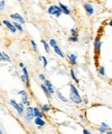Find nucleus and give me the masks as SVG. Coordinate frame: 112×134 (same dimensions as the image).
I'll return each mask as SVG.
<instances>
[{
  "mask_svg": "<svg viewBox=\"0 0 112 134\" xmlns=\"http://www.w3.org/2000/svg\"><path fill=\"white\" fill-rule=\"evenodd\" d=\"M69 97H70V99L73 103L75 104H81L83 102V99L80 96L79 90L78 88L75 87V85L72 84L70 86V93H69Z\"/></svg>",
  "mask_w": 112,
  "mask_h": 134,
  "instance_id": "f257e3e1",
  "label": "nucleus"
},
{
  "mask_svg": "<svg viewBox=\"0 0 112 134\" xmlns=\"http://www.w3.org/2000/svg\"><path fill=\"white\" fill-rule=\"evenodd\" d=\"M48 13L51 16H54L55 18H59L62 14V10L60 9V7L59 5H55V4H52L48 8Z\"/></svg>",
  "mask_w": 112,
  "mask_h": 134,
  "instance_id": "f03ea898",
  "label": "nucleus"
},
{
  "mask_svg": "<svg viewBox=\"0 0 112 134\" xmlns=\"http://www.w3.org/2000/svg\"><path fill=\"white\" fill-rule=\"evenodd\" d=\"M10 105L15 109L19 116H22L24 112V104L23 103H17L15 99H10Z\"/></svg>",
  "mask_w": 112,
  "mask_h": 134,
  "instance_id": "7ed1b4c3",
  "label": "nucleus"
},
{
  "mask_svg": "<svg viewBox=\"0 0 112 134\" xmlns=\"http://www.w3.org/2000/svg\"><path fill=\"white\" fill-rule=\"evenodd\" d=\"M34 118V116L33 107H30V105H28L27 108H26V113L24 114V119L26 121L30 122L31 120H33Z\"/></svg>",
  "mask_w": 112,
  "mask_h": 134,
  "instance_id": "20e7f679",
  "label": "nucleus"
},
{
  "mask_svg": "<svg viewBox=\"0 0 112 134\" xmlns=\"http://www.w3.org/2000/svg\"><path fill=\"white\" fill-rule=\"evenodd\" d=\"M83 7H84L85 12L88 16H92L94 14L95 10H94L93 5L91 4H90L89 2H84V4H83Z\"/></svg>",
  "mask_w": 112,
  "mask_h": 134,
  "instance_id": "39448f33",
  "label": "nucleus"
},
{
  "mask_svg": "<svg viewBox=\"0 0 112 134\" xmlns=\"http://www.w3.org/2000/svg\"><path fill=\"white\" fill-rule=\"evenodd\" d=\"M10 18L12 19L14 22H17L21 24H25V19L23 18V16H22V15H20V14L17 13V12L10 14Z\"/></svg>",
  "mask_w": 112,
  "mask_h": 134,
  "instance_id": "423d86ee",
  "label": "nucleus"
},
{
  "mask_svg": "<svg viewBox=\"0 0 112 134\" xmlns=\"http://www.w3.org/2000/svg\"><path fill=\"white\" fill-rule=\"evenodd\" d=\"M93 45H94L95 53L99 54V53H100V51H101V47H102V41H101V38L98 37V36L95 38L94 42H93Z\"/></svg>",
  "mask_w": 112,
  "mask_h": 134,
  "instance_id": "0eeeda50",
  "label": "nucleus"
},
{
  "mask_svg": "<svg viewBox=\"0 0 112 134\" xmlns=\"http://www.w3.org/2000/svg\"><path fill=\"white\" fill-rule=\"evenodd\" d=\"M2 24H4V26L6 27L9 30H10V32H11V33H16V30L15 26H14L13 23H11L10 21H9V20H6V19H5V20H3Z\"/></svg>",
  "mask_w": 112,
  "mask_h": 134,
  "instance_id": "6e6552de",
  "label": "nucleus"
},
{
  "mask_svg": "<svg viewBox=\"0 0 112 134\" xmlns=\"http://www.w3.org/2000/svg\"><path fill=\"white\" fill-rule=\"evenodd\" d=\"M17 93H18L19 95H21V97H22V103H23L24 105H30V101H28V97L27 93H26V91L21 90V91H19Z\"/></svg>",
  "mask_w": 112,
  "mask_h": 134,
  "instance_id": "1a4fd4ad",
  "label": "nucleus"
},
{
  "mask_svg": "<svg viewBox=\"0 0 112 134\" xmlns=\"http://www.w3.org/2000/svg\"><path fill=\"white\" fill-rule=\"evenodd\" d=\"M22 75H23L24 77H25V84H26V87H30V75H28V69H27V68H26V67L22 68Z\"/></svg>",
  "mask_w": 112,
  "mask_h": 134,
  "instance_id": "9d476101",
  "label": "nucleus"
},
{
  "mask_svg": "<svg viewBox=\"0 0 112 134\" xmlns=\"http://www.w3.org/2000/svg\"><path fill=\"white\" fill-rule=\"evenodd\" d=\"M59 6L60 7V9L62 10V14H65V15H67V16L71 15V10L68 8V6H67V5L64 4H62V3H59Z\"/></svg>",
  "mask_w": 112,
  "mask_h": 134,
  "instance_id": "9b49d317",
  "label": "nucleus"
},
{
  "mask_svg": "<svg viewBox=\"0 0 112 134\" xmlns=\"http://www.w3.org/2000/svg\"><path fill=\"white\" fill-rule=\"evenodd\" d=\"M67 59L72 65L77 64V55L73 53H67Z\"/></svg>",
  "mask_w": 112,
  "mask_h": 134,
  "instance_id": "f8f14e48",
  "label": "nucleus"
},
{
  "mask_svg": "<svg viewBox=\"0 0 112 134\" xmlns=\"http://www.w3.org/2000/svg\"><path fill=\"white\" fill-rule=\"evenodd\" d=\"M34 125L39 127H42L46 125V122L43 120L42 118H40V117H34Z\"/></svg>",
  "mask_w": 112,
  "mask_h": 134,
  "instance_id": "ddd939ff",
  "label": "nucleus"
},
{
  "mask_svg": "<svg viewBox=\"0 0 112 134\" xmlns=\"http://www.w3.org/2000/svg\"><path fill=\"white\" fill-rule=\"evenodd\" d=\"M109 129H110V125L106 124L105 122H102L101 125H100V127L98 128V131L100 133H103L106 132V131H108Z\"/></svg>",
  "mask_w": 112,
  "mask_h": 134,
  "instance_id": "4468645a",
  "label": "nucleus"
},
{
  "mask_svg": "<svg viewBox=\"0 0 112 134\" xmlns=\"http://www.w3.org/2000/svg\"><path fill=\"white\" fill-rule=\"evenodd\" d=\"M54 53L56 54L57 55H59L60 57H61V58H64L65 57V55H64V54H63V51L61 50V48H60L58 45H56L55 47H54Z\"/></svg>",
  "mask_w": 112,
  "mask_h": 134,
  "instance_id": "2eb2a0df",
  "label": "nucleus"
},
{
  "mask_svg": "<svg viewBox=\"0 0 112 134\" xmlns=\"http://www.w3.org/2000/svg\"><path fill=\"white\" fill-rule=\"evenodd\" d=\"M34 117H40V118H43V113L42 110L38 107H34Z\"/></svg>",
  "mask_w": 112,
  "mask_h": 134,
  "instance_id": "dca6fc26",
  "label": "nucleus"
},
{
  "mask_svg": "<svg viewBox=\"0 0 112 134\" xmlns=\"http://www.w3.org/2000/svg\"><path fill=\"white\" fill-rule=\"evenodd\" d=\"M70 75L72 77V79H73L76 83H79V79H78V77L76 75V73H75V70H74L73 68H71L70 69Z\"/></svg>",
  "mask_w": 112,
  "mask_h": 134,
  "instance_id": "f3484780",
  "label": "nucleus"
},
{
  "mask_svg": "<svg viewBox=\"0 0 112 134\" xmlns=\"http://www.w3.org/2000/svg\"><path fill=\"white\" fill-rule=\"evenodd\" d=\"M41 42L42 43L43 47H44V49H45L46 52H47L48 54H49L50 53V46H49V44H48V42L45 41V40H42Z\"/></svg>",
  "mask_w": 112,
  "mask_h": 134,
  "instance_id": "a211bd4d",
  "label": "nucleus"
},
{
  "mask_svg": "<svg viewBox=\"0 0 112 134\" xmlns=\"http://www.w3.org/2000/svg\"><path fill=\"white\" fill-rule=\"evenodd\" d=\"M41 110H42V113H48L51 110V107L48 104L42 105L41 107Z\"/></svg>",
  "mask_w": 112,
  "mask_h": 134,
  "instance_id": "6ab92c4d",
  "label": "nucleus"
},
{
  "mask_svg": "<svg viewBox=\"0 0 112 134\" xmlns=\"http://www.w3.org/2000/svg\"><path fill=\"white\" fill-rule=\"evenodd\" d=\"M12 23H13L14 26H15L16 30L20 31V32H22V31H23V27H22V25L21 24H19V23H17V22H12Z\"/></svg>",
  "mask_w": 112,
  "mask_h": 134,
  "instance_id": "aec40b11",
  "label": "nucleus"
},
{
  "mask_svg": "<svg viewBox=\"0 0 112 134\" xmlns=\"http://www.w3.org/2000/svg\"><path fill=\"white\" fill-rule=\"evenodd\" d=\"M68 40L71 42H77L79 41V35L78 34H76V35H72L71 34V36L68 37Z\"/></svg>",
  "mask_w": 112,
  "mask_h": 134,
  "instance_id": "412c9836",
  "label": "nucleus"
},
{
  "mask_svg": "<svg viewBox=\"0 0 112 134\" xmlns=\"http://www.w3.org/2000/svg\"><path fill=\"white\" fill-rule=\"evenodd\" d=\"M56 93H57V96H58V98L60 99V100L63 101V102H67V99L66 98V97L63 95L61 93L58 91V92H56Z\"/></svg>",
  "mask_w": 112,
  "mask_h": 134,
  "instance_id": "4be33fe9",
  "label": "nucleus"
},
{
  "mask_svg": "<svg viewBox=\"0 0 112 134\" xmlns=\"http://www.w3.org/2000/svg\"><path fill=\"white\" fill-rule=\"evenodd\" d=\"M41 87H42V91L44 92V93L46 95H47L48 97H50L51 96V94L49 93V92H48V87L45 86L44 84H42V85H41Z\"/></svg>",
  "mask_w": 112,
  "mask_h": 134,
  "instance_id": "5701e85b",
  "label": "nucleus"
},
{
  "mask_svg": "<svg viewBox=\"0 0 112 134\" xmlns=\"http://www.w3.org/2000/svg\"><path fill=\"white\" fill-rule=\"evenodd\" d=\"M98 74L101 76H105V68L103 66H100L98 68Z\"/></svg>",
  "mask_w": 112,
  "mask_h": 134,
  "instance_id": "b1692460",
  "label": "nucleus"
},
{
  "mask_svg": "<svg viewBox=\"0 0 112 134\" xmlns=\"http://www.w3.org/2000/svg\"><path fill=\"white\" fill-rule=\"evenodd\" d=\"M48 44H49L50 48H54L57 45V42H56V40H54V39H50L49 42H48Z\"/></svg>",
  "mask_w": 112,
  "mask_h": 134,
  "instance_id": "393cba45",
  "label": "nucleus"
},
{
  "mask_svg": "<svg viewBox=\"0 0 112 134\" xmlns=\"http://www.w3.org/2000/svg\"><path fill=\"white\" fill-rule=\"evenodd\" d=\"M30 43H31V46H32V48H33V50L34 51V52H37V44H36V42L34 41V40H31L30 41Z\"/></svg>",
  "mask_w": 112,
  "mask_h": 134,
  "instance_id": "a878e982",
  "label": "nucleus"
},
{
  "mask_svg": "<svg viewBox=\"0 0 112 134\" xmlns=\"http://www.w3.org/2000/svg\"><path fill=\"white\" fill-rule=\"evenodd\" d=\"M5 5H6L5 0H1V1H0V11L4 10V9H5Z\"/></svg>",
  "mask_w": 112,
  "mask_h": 134,
  "instance_id": "bb28decb",
  "label": "nucleus"
},
{
  "mask_svg": "<svg viewBox=\"0 0 112 134\" xmlns=\"http://www.w3.org/2000/svg\"><path fill=\"white\" fill-rule=\"evenodd\" d=\"M44 85L47 87H54L53 84H52V82L50 81H48V80H47V79H46L45 81H44Z\"/></svg>",
  "mask_w": 112,
  "mask_h": 134,
  "instance_id": "cd10ccee",
  "label": "nucleus"
},
{
  "mask_svg": "<svg viewBox=\"0 0 112 134\" xmlns=\"http://www.w3.org/2000/svg\"><path fill=\"white\" fill-rule=\"evenodd\" d=\"M42 62H43V67H44V68H46L48 66V60H47V58L45 57V56H42Z\"/></svg>",
  "mask_w": 112,
  "mask_h": 134,
  "instance_id": "c85d7f7f",
  "label": "nucleus"
},
{
  "mask_svg": "<svg viewBox=\"0 0 112 134\" xmlns=\"http://www.w3.org/2000/svg\"><path fill=\"white\" fill-rule=\"evenodd\" d=\"M70 32L72 35H76V34H78V30L76 29V28H72V29L70 30Z\"/></svg>",
  "mask_w": 112,
  "mask_h": 134,
  "instance_id": "c756f323",
  "label": "nucleus"
},
{
  "mask_svg": "<svg viewBox=\"0 0 112 134\" xmlns=\"http://www.w3.org/2000/svg\"><path fill=\"white\" fill-rule=\"evenodd\" d=\"M0 62H6V59H5L4 55V54L1 53V52H0Z\"/></svg>",
  "mask_w": 112,
  "mask_h": 134,
  "instance_id": "7c9ffc66",
  "label": "nucleus"
},
{
  "mask_svg": "<svg viewBox=\"0 0 112 134\" xmlns=\"http://www.w3.org/2000/svg\"><path fill=\"white\" fill-rule=\"evenodd\" d=\"M39 79L41 80V81H44L45 80H46V76H45L44 74H40V75H39Z\"/></svg>",
  "mask_w": 112,
  "mask_h": 134,
  "instance_id": "2f4dec72",
  "label": "nucleus"
},
{
  "mask_svg": "<svg viewBox=\"0 0 112 134\" xmlns=\"http://www.w3.org/2000/svg\"><path fill=\"white\" fill-rule=\"evenodd\" d=\"M3 54H4V55L5 59H6V62H11V60H10V57H9V55H7V54H5L4 52H3Z\"/></svg>",
  "mask_w": 112,
  "mask_h": 134,
  "instance_id": "473e14b6",
  "label": "nucleus"
},
{
  "mask_svg": "<svg viewBox=\"0 0 112 134\" xmlns=\"http://www.w3.org/2000/svg\"><path fill=\"white\" fill-rule=\"evenodd\" d=\"M83 133L84 134H91V132H90L89 130H86V129H84V131H83Z\"/></svg>",
  "mask_w": 112,
  "mask_h": 134,
  "instance_id": "72a5a7b5",
  "label": "nucleus"
},
{
  "mask_svg": "<svg viewBox=\"0 0 112 134\" xmlns=\"http://www.w3.org/2000/svg\"><path fill=\"white\" fill-rule=\"evenodd\" d=\"M21 81L23 82V83H25V77H24V75H21Z\"/></svg>",
  "mask_w": 112,
  "mask_h": 134,
  "instance_id": "f704fd0d",
  "label": "nucleus"
},
{
  "mask_svg": "<svg viewBox=\"0 0 112 134\" xmlns=\"http://www.w3.org/2000/svg\"><path fill=\"white\" fill-rule=\"evenodd\" d=\"M108 25L109 26H110V27H112V19H110V21L108 22Z\"/></svg>",
  "mask_w": 112,
  "mask_h": 134,
  "instance_id": "c9c22d12",
  "label": "nucleus"
},
{
  "mask_svg": "<svg viewBox=\"0 0 112 134\" xmlns=\"http://www.w3.org/2000/svg\"><path fill=\"white\" fill-rule=\"evenodd\" d=\"M19 67L22 68H23V67H24V64H23V63H22V62H20V63H19Z\"/></svg>",
  "mask_w": 112,
  "mask_h": 134,
  "instance_id": "e433bc0d",
  "label": "nucleus"
},
{
  "mask_svg": "<svg viewBox=\"0 0 112 134\" xmlns=\"http://www.w3.org/2000/svg\"><path fill=\"white\" fill-rule=\"evenodd\" d=\"M106 133H107V134H112V131H110V129H109L108 131H106Z\"/></svg>",
  "mask_w": 112,
  "mask_h": 134,
  "instance_id": "4c0bfd02",
  "label": "nucleus"
},
{
  "mask_svg": "<svg viewBox=\"0 0 112 134\" xmlns=\"http://www.w3.org/2000/svg\"><path fill=\"white\" fill-rule=\"evenodd\" d=\"M79 118L82 119V121H85V119H84V116L83 115H79Z\"/></svg>",
  "mask_w": 112,
  "mask_h": 134,
  "instance_id": "58836bf2",
  "label": "nucleus"
},
{
  "mask_svg": "<svg viewBox=\"0 0 112 134\" xmlns=\"http://www.w3.org/2000/svg\"><path fill=\"white\" fill-rule=\"evenodd\" d=\"M38 60L40 62H42V55H39V57H38Z\"/></svg>",
  "mask_w": 112,
  "mask_h": 134,
  "instance_id": "ea45409f",
  "label": "nucleus"
},
{
  "mask_svg": "<svg viewBox=\"0 0 112 134\" xmlns=\"http://www.w3.org/2000/svg\"><path fill=\"white\" fill-rule=\"evenodd\" d=\"M83 101H84V102H85V103H88V100H87V99H83Z\"/></svg>",
  "mask_w": 112,
  "mask_h": 134,
  "instance_id": "a19ab883",
  "label": "nucleus"
},
{
  "mask_svg": "<svg viewBox=\"0 0 112 134\" xmlns=\"http://www.w3.org/2000/svg\"><path fill=\"white\" fill-rule=\"evenodd\" d=\"M2 24H2V22H1V21H0V27H1V26H2Z\"/></svg>",
  "mask_w": 112,
  "mask_h": 134,
  "instance_id": "79ce46f5",
  "label": "nucleus"
},
{
  "mask_svg": "<svg viewBox=\"0 0 112 134\" xmlns=\"http://www.w3.org/2000/svg\"><path fill=\"white\" fill-rule=\"evenodd\" d=\"M17 2H22V0H16Z\"/></svg>",
  "mask_w": 112,
  "mask_h": 134,
  "instance_id": "37998d69",
  "label": "nucleus"
},
{
  "mask_svg": "<svg viewBox=\"0 0 112 134\" xmlns=\"http://www.w3.org/2000/svg\"><path fill=\"white\" fill-rule=\"evenodd\" d=\"M3 133V132H2V130H0V134H2Z\"/></svg>",
  "mask_w": 112,
  "mask_h": 134,
  "instance_id": "c03bdc74",
  "label": "nucleus"
},
{
  "mask_svg": "<svg viewBox=\"0 0 112 134\" xmlns=\"http://www.w3.org/2000/svg\"><path fill=\"white\" fill-rule=\"evenodd\" d=\"M43 1H48V0H43Z\"/></svg>",
  "mask_w": 112,
  "mask_h": 134,
  "instance_id": "a18cd8bd",
  "label": "nucleus"
}]
</instances>
